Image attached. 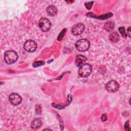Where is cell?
<instances>
[{
  "instance_id": "cell-8",
  "label": "cell",
  "mask_w": 131,
  "mask_h": 131,
  "mask_svg": "<svg viewBox=\"0 0 131 131\" xmlns=\"http://www.w3.org/2000/svg\"><path fill=\"white\" fill-rule=\"evenodd\" d=\"M9 100L12 105H17L21 103L22 99L18 94L12 93L9 96Z\"/></svg>"
},
{
  "instance_id": "cell-16",
  "label": "cell",
  "mask_w": 131,
  "mask_h": 131,
  "mask_svg": "<svg viewBox=\"0 0 131 131\" xmlns=\"http://www.w3.org/2000/svg\"><path fill=\"white\" fill-rule=\"evenodd\" d=\"M93 3H94V2H93V1H92V2H89L85 3V6L86 7V8L90 10V9H91Z\"/></svg>"
},
{
  "instance_id": "cell-5",
  "label": "cell",
  "mask_w": 131,
  "mask_h": 131,
  "mask_svg": "<svg viewBox=\"0 0 131 131\" xmlns=\"http://www.w3.org/2000/svg\"><path fill=\"white\" fill-rule=\"evenodd\" d=\"M24 48L27 52H33L35 51L37 48V43L34 40H28L25 42Z\"/></svg>"
},
{
  "instance_id": "cell-14",
  "label": "cell",
  "mask_w": 131,
  "mask_h": 131,
  "mask_svg": "<svg viewBox=\"0 0 131 131\" xmlns=\"http://www.w3.org/2000/svg\"><path fill=\"white\" fill-rule=\"evenodd\" d=\"M118 30L119 31V32L120 33V34H121V35L123 37H127V34L125 32V28L123 27H121L118 29Z\"/></svg>"
},
{
  "instance_id": "cell-12",
  "label": "cell",
  "mask_w": 131,
  "mask_h": 131,
  "mask_svg": "<svg viewBox=\"0 0 131 131\" xmlns=\"http://www.w3.org/2000/svg\"><path fill=\"white\" fill-rule=\"evenodd\" d=\"M119 38L120 37H119V34L116 32H114L111 33L109 36L110 40L113 42H118L119 40Z\"/></svg>"
},
{
  "instance_id": "cell-1",
  "label": "cell",
  "mask_w": 131,
  "mask_h": 131,
  "mask_svg": "<svg viewBox=\"0 0 131 131\" xmlns=\"http://www.w3.org/2000/svg\"><path fill=\"white\" fill-rule=\"evenodd\" d=\"M18 55L17 53L13 50L7 51L4 54V60L7 64L14 63L17 59Z\"/></svg>"
},
{
  "instance_id": "cell-19",
  "label": "cell",
  "mask_w": 131,
  "mask_h": 131,
  "mask_svg": "<svg viewBox=\"0 0 131 131\" xmlns=\"http://www.w3.org/2000/svg\"><path fill=\"white\" fill-rule=\"evenodd\" d=\"M101 120L102 121H105L107 120V117L105 114H103L101 116Z\"/></svg>"
},
{
  "instance_id": "cell-18",
  "label": "cell",
  "mask_w": 131,
  "mask_h": 131,
  "mask_svg": "<svg viewBox=\"0 0 131 131\" xmlns=\"http://www.w3.org/2000/svg\"><path fill=\"white\" fill-rule=\"evenodd\" d=\"M124 126H125V129L126 130H130L129 125V123H128V121L127 122H126Z\"/></svg>"
},
{
  "instance_id": "cell-15",
  "label": "cell",
  "mask_w": 131,
  "mask_h": 131,
  "mask_svg": "<svg viewBox=\"0 0 131 131\" xmlns=\"http://www.w3.org/2000/svg\"><path fill=\"white\" fill-rule=\"evenodd\" d=\"M66 29H63V30H62V31L60 32V33L59 34V35H58V37H57V39H58L59 41L61 40L62 39L63 37L64 36V34H65V33H66Z\"/></svg>"
},
{
  "instance_id": "cell-9",
  "label": "cell",
  "mask_w": 131,
  "mask_h": 131,
  "mask_svg": "<svg viewBox=\"0 0 131 131\" xmlns=\"http://www.w3.org/2000/svg\"><path fill=\"white\" fill-rule=\"evenodd\" d=\"M86 58L83 55H79L77 56L75 61L76 66L77 67H80L83 64V63L86 60Z\"/></svg>"
},
{
  "instance_id": "cell-13",
  "label": "cell",
  "mask_w": 131,
  "mask_h": 131,
  "mask_svg": "<svg viewBox=\"0 0 131 131\" xmlns=\"http://www.w3.org/2000/svg\"><path fill=\"white\" fill-rule=\"evenodd\" d=\"M114 28V24L113 22L111 21H107L106 22L104 26V29L107 31H112Z\"/></svg>"
},
{
  "instance_id": "cell-11",
  "label": "cell",
  "mask_w": 131,
  "mask_h": 131,
  "mask_svg": "<svg viewBox=\"0 0 131 131\" xmlns=\"http://www.w3.org/2000/svg\"><path fill=\"white\" fill-rule=\"evenodd\" d=\"M41 125H42L41 120L39 118H35L32 121L31 126L32 128L34 129H37L40 127Z\"/></svg>"
},
{
  "instance_id": "cell-6",
  "label": "cell",
  "mask_w": 131,
  "mask_h": 131,
  "mask_svg": "<svg viewBox=\"0 0 131 131\" xmlns=\"http://www.w3.org/2000/svg\"><path fill=\"white\" fill-rule=\"evenodd\" d=\"M84 30V26L82 23H77L74 25L71 29V32L74 35H79Z\"/></svg>"
},
{
  "instance_id": "cell-10",
  "label": "cell",
  "mask_w": 131,
  "mask_h": 131,
  "mask_svg": "<svg viewBox=\"0 0 131 131\" xmlns=\"http://www.w3.org/2000/svg\"><path fill=\"white\" fill-rule=\"evenodd\" d=\"M47 12L48 14L51 16H54L57 13V9L55 6L50 5L47 8Z\"/></svg>"
},
{
  "instance_id": "cell-7",
  "label": "cell",
  "mask_w": 131,
  "mask_h": 131,
  "mask_svg": "<svg viewBox=\"0 0 131 131\" xmlns=\"http://www.w3.org/2000/svg\"><path fill=\"white\" fill-rule=\"evenodd\" d=\"M119 85L115 80H111L108 81L105 85V88L108 92H115L119 89Z\"/></svg>"
},
{
  "instance_id": "cell-4",
  "label": "cell",
  "mask_w": 131,
  "mask_h": 131,
  "mask_svg": "<svg viewBox=\"0 0 131 131\" xmlns=\"http://www.w3.org/2000/svg\"><path fill=\"white\" fill-rule=\"evenodd\" d=\"M39 27L43 32H47L51 28V23L48 18L42 17L39 21Z\"/></svg>"
},
{
  "instance_id": "cell-20",
  "label": "cell",
  "mask_w": 131,
  "mask_h": 131,
  "mask_svg": "<svg viewBox=\"0 0 131 131\" xmlns=\"http://www.w3.org/2000/svg\"><path fill=\"white\" fill-rule=\"evenodd\" d=\"M127 35H128L130 37V28L129 27L127 29Z\"/></svg>"
},
{
  "instance_id": "cell-17",
  "label": "cell",
  "mask_w": 131,
  "mask_h": 131,
  "mask_svg": "<svg viewBox=\"0 0 131 131\" xmlns=\"http://www.w3.org/2000/svg\"><path fill=\"white\" fill-rule=\"evenodd\" d=\"M44 64V62L43 61H36L33 63V66L34 67H38L40 66H42Z\"/></svg>"
},
{
  "instance_id": "cell-3",
  "label": "cell",
  "mask_w": 131,
  "mask_h": 131,
  "mask_svg": "<svg viewBox=\"0 0 131 131\" xmlns=\"http://www.w3.org/2000/svg\"><path fill=\"white\" fill-rule=\"evenodd\" d=\"M90 43L86 39H81L78 40L75 43V47L77 50L79 51H86L90 47Z\"/></svg>"
},
{
  "instance_id": "cell-2",
  "label": "cell",
  "mask_w": 131,
  "mask_h": 131,
  "mask_svg": "<svg viewBox=\"0 0 131 131\" xmlns=\"http://www.w3.org/2000/svg\"><path fill=\"white\" fill-rule=\"evenodd\" d=\"M92 71V66L89 63H84L80 67L78 70V74L81 77H86L90 75Z\"/></svg>"
}]
</instances>
